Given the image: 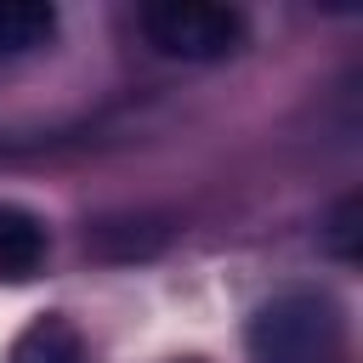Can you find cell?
Masks as SVG:
<instances>
[{
  "mask_svg": "<svg viewBox=\"0 0 363 363\" xmlns=\"http://www.w3.org/2000/svg\"><path fill=\"white\" fill-rule=\"evenodd\" d=\"M6 363H85V340L62 312H40L17 329Z\"/></svg>",
  "mask_w": 363,
  "mask_h": 363,
  "instance_id": "obj_4",
  "label": "cell"
},
{
  "mask_svg": "<svg viewBox=\"0 0 363 363\" xmlns=\"http://www.w3.org/2000/svg\"><path fill=\"white\" fill-rule=\"evenodd\" d=\"M51 34H57V6H45V0H0V62L51 45Z\"/></svg>",
  "mask_w": 363,
  "mask_h": 363,
  "instance_id": "obj_5",
  "label": "cell"
},
{
  "mask_svg": "<svg viewBox=\"0 0 363 363\" xmlns=\"http://www.w3.org/2000/svg\"><path fill=\"white\" fill-rule=\"evenodd\" d=\"M176 363H204V357H176Z\"/></svg>",
  "mask_w": 363,
  "mask_h": 363,
  "instance_id": "obj_6",
  "label": "cell"
},
{
  "mask_svg": "<svg viewBox=\"0 0 363 363\" xmlns=\"http://www.w3.org/2000/svg\"><path fill=\"white\" fill-rule=\"evenodd\" d=\"M51 255V233L40 216L0 204V278H34Z\"/></svg>",
  "mask_w": 363,
  "mask_h": 363,
  "instance_id": "obj_3",
  "label": "cell"
},
{
  "mask_svg": "<svg viewBox=\"0 0 363 363\" xmlns=\"http://www.w3.org/2000/svg\"><path fill=\"white\" fill-rule=\"evenodd\" d=\"M255 363H335L340 357V312L318 289H289L267 301L250 323Z\"/></svg>",
  "mask_w": 363,
  "mask_h": 363,
  "instance_id": "obj_1",
  "label": "cell"
},
{
  "mask_svg": "<svg viewBox=\"0 0 363 363\" xmlns=\"http://www.w3.org/2000/svg\"><path fill=\"white\" fill-rule=\"evenodd\" d=\"M142 34L153 40V51L176 62H221L244 45L250 23L238 6H216V0H153L142 6Z\"/></svg>",
  "mask_w": 363,
  "mask_h": 363,
  "instance_id": "obj_2",
  "label": "cell"
}]
</instances>
